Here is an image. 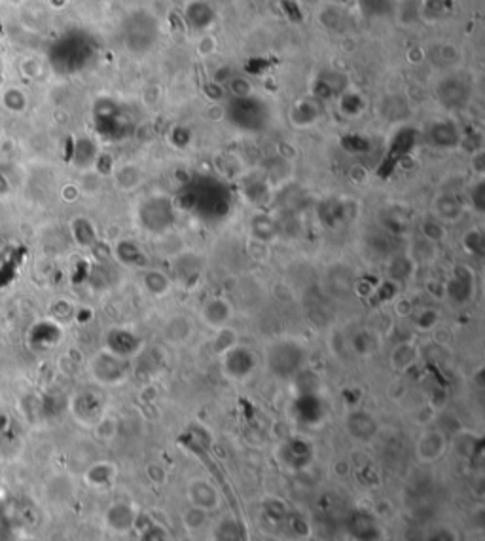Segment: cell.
Listing matches in <instances>:
<instances>
[{
    "mask_svg": "<svg viewBox=\"0 0 485 541\" xmlns=\"http://www.w3.org/2000/svg\"><path fill=\"white\" fill-rule=\"evenodd\" d=\"M228 116L233 126L245 131H258L266 124L267 110L260 99L247 95V97H233L228 109Z\"/></svg>",
    "mask_w": 485,
    "mask_h": 541,
    "instance_id": "1",
    "label": "cell"
},
{
    "mask_svg": "<svg viewBox=\"0 0 485 541\" xmlns=\"http://www.w3.org/2000/svg\"><path fill=\"white\" fill-rule=\"evenodd\" d=\"M267 363L271 372L277 376L286 378L296 374L303 363V350L290 340H283L273 344L267 352Z\"/></svg>",
    "mask_w": 485,
    "mask_h": 541,
    "instance_id": "2",
    "label": "cell"
},
{
    "mask_svg": "<svg viewBox=\"0 0 485 541\" xmlns=\"http://www.w3.org/2000/svg\"><path fill=\"white\" fill-rule=\"evenodd\" d=\"M139 217L146 230L165 232L175 222V209H173L167 198H159L158 196V198L146 200L140 206Z\"/></svg>",
    "mask_w": 485,
    "mask_h": 541,
    "instance_id": "3",
    "label": "cell"
},
{
    "mask_svg": "<svg viewBox=\"0 0 485 541\" xmlns=\"http://www.w3.org/2000/svg\"><path fill=\"white\" fill-rule=\"evenodd\" d=\"M90 372L91 376L95 378L99 384H106V386H112V384L121 382L125 374H128V365H125V359L118 357L114 353L106 352L97 353L95 357L91 359L90 363Z\"/></svg>",
    "mask_w": 485,
    "mask_h": 541,
    "instance_id": "4",
    "label": "cell"
},
{
    "mask_svg": "<svg viewBox=\"0 0 485 541\" xmlns=\"http://www.w3.org/2000/svg\"><path fill=\"white\" fill-rule=\"evenodd\" d=\"M222 369L226 376H230L231 380H245L256 369L254 353L250 352L249 347L237 344L222 353Z\"/></svg>",
    "mask_w": 485,
    "mask_h": 541,
    "instance_id": "5",
    "label": "cell"
},
{
    "mask_svg": "<svg viewBox=\"0 0 485 541\" xmlns=\"http://www.w3.org/2000/svg\"><path fill=\"white\" fill-rule=\"evenodd\" d=\"M474 287H476V281H474L472 270L468 266H457L451 280L446 283V295L453 304L462 306L472 298Z\"/></svg>",
    "mask_w": 485,
    "mask_h": 541,
    "instance_id": "6",
    "label": "cell"
},
{
    "mask_svg": "<svg viewBox=\"0 0 485 541\" xmlns=\"http://www.w3.org/2000/svg\"><path fill=\"white\" fill-rule=\"evenodd\" d=\"M156 35L158 31H156L154 19L146 16H135L129 25V48L135 52H145L146 48H150Z\"/></svg>",
    "mask_w": 485,
    "mask_h": 541,
    "instance_id": "7",
    "label": "cell"
},
{
    "mask_svg": "<svg viewBox=\"0 0 485 541\" xmlns=\"http://www.w3.org/2000/svg\"><path fill=\"white\" fill-rule=\"evenodd\" d=\"M438 99L442 101L443 107L449 109L462 107L468 99V85L459 76L451 74L438 84Z\"/></svg>",
    "mask_w": 485,
    "mask_h": 541,
    "instance_id": "8",
    "label": "cell"
},
{
    "mask_svg": "<svg viewBox=\"0 0 485 541\" xmlns=\"http://www.w3.org/2000/svg\"><path fill=\"white\" fill-rule=\"evenodd\" d=\"M201 319H203L209 327H226L228 321L231 319V306L226 302L224 298H211V300H207L205 304H203Z\"/></svg>",
    "mask_w": 485,
    "mask_h": 541,
    "instance_id": "9",
    "label": "cell"
},
{
    "mask_svg": "<svg viewBox=\"0 0 485 541\" xmlns=\"http://www.w3.org/2000/svg\"><path fill=\"white\" fill-rule=\"evenodd\" d=\"M190 499H192L195 509L199 511L216 509V505H219V494H216L214 487H212L211 482L201 479L194 480L190 484Z\"/></svg>",
    "mask_w": 485,
    "mask_h": 541,
    "instance_id": "10",
    "label": "cell"
},
{
    "mask_svg": "<svg viewBox=\"0 0 485 541\" xmlns=\"http://www.w3.org/2000/svg\"><path fill=\"white\" fill-rule=\"evenodd\" d=\"M446 452V439L440 432H426L417 443V454L423 462H436Z\"/></svg>",
    "mask_w": 485,
    "mask_h": 541,
    "instance_id": "11",
    "label": "cell"
},
{
    "mask_svg": "<svg viewBox=\"0 0 485 541\" xmlns=\"http://www.w3.org/2000/svg\"><path fill=\"white\" fill-rule=\"evenodd\" d=\"M139 350V338L133 336L129 331L116 328L109 335V352L118 357H129Z\"/></svg>",
    "mask_w": 485,
    "mask_h": 541,
    "instance_id": "12",
    "label": "cell"
},
{
    "mask_svg": "<svg viewBox=\"0 0 485 541\" xmlns=\"http://www.w3.org/2000/svg\"><path fill=\"white\" fill-rule=\"evenodd\" d=\"M73 412L74 418H78L82 424H91L101 418V401L91 393H82V396L74 397Z\"/></svg>",
    "mask_w": 485,
    "mask_h": 541,
    "instance_id": "13",
    "label": "cell"
},
{
    "mask_svg": "<svg viewBox=\"0 0 485 541\" xmlns=\"http://www.w3.org/2000/svg\"><path fill=\"white\" fill-rule=\"evenodd\" d=\"M429 139L434 146H440V148H453V146L459 145V129L453 122H436L431 126V131H429Z\"/></svg>",
    "mask_w": 485,
    "mask_h": 541,
    "instance_id": "14",
    "label": "cell"
},
{
    "mask_svg": "<svg viewBox=\"0 0 485 541\" xmlns=\"http://www.w3.org/2000/svg\"><path fill=\"white\" fill-rule=\"evenodd\" d=\"M186 19H188V25L192 29L201 31V29L211 27L212 21H214V12L203 0H192L186 8Z\"/></svg>",
    "mask_w": 485,
    "mask_h": 541,
    "instance_id": "15",
    "label": "cell"
},
{
    "mask_svg": "<svg viewBox=\"0 0 485 541\" xmlns=\"http://www.w3.org/2000/svg\"><path fill=\"white\" fill-rule=\"evenodd\" d=\"M434 211H436V219L442 222H451V220H459V217L465 211L461 200L455 198L453 194H442L436 198L434 203Z\"/></svg>",
    "mask_w": 485,
    "mask_h": 541,
    "instance_id": "16",
    "label": "cell"
},
{
    "mask_svg": "<svg viewBox=\"0 0 485 541\" xmlns=\"http://www.w3.org/2000/svg\"><path fill=\"white\" fill-rule=\"evenodd\" d=\"M135 521V513L131 509V505L128 504H116L112 505L106 513V523L118 532H125L131 528V524Z\"/></svg>",
    "mask_w": 485,
    "mask_h": 541,
    "instance_id": "17",
    "label": "cell"
},
{
    "mask_svg": "<svg viewBox=\"0 0 485 541\" xmlns=\"http://www.w3.org/2000/svg\"><path fill=\"white\" fill-rule=\"evenodd\" d=\"M116 256L120 258L123 264L128 266H146V255L140 251V247L131 239H121L120 244L116 245Z\"/></svg>",
    "mask_w": 485,
    "mask_h": 541,
    "instance_id": "18",
    "label": "cell"
},
{
    "mask_svg": "<svg viewBox=\"0 0 485 541\" xmlns=\"http://www.w3.org/2000/svg\"><path fill=\"white\" fill-rule=\"evenodd\" d=\"M358 8L366 18H387L388 13H393L394 0H358Z\"/></svg>",
    "mask_w": 485,
    "mask_h": 541,
    "instance_id": "19",
    "label": "cell"
},
{
    "mask_svg": "<svg viewBox=\"0 0 485 541\" xmlns=\"http://www.w3.org/2000/svg\"><path fill=\"white\" fill-rule=\"evenodd\" d=\"M438 253V245L429 242V239H424L423 236L417 237V239H413L412 249L407 253V256L412 258L413 262H431L436 258Z\"/></svg>",
    "mask_w": 485,
    "mask_h": 541,
    "instance_id": "20",
    "label": "cell"
},
{
    "mask_svg": "<svg viewBox=\"0 0 485 541\" xmlns=\"http://www.w3.org/2000/svg\"><path fill=\"white\" fill-rule=\"evenodd\" d=\"M413 264L415 262L410 258L407 255H394L388 262V275H391V281L398 283V281H406L410 275H412Z\"/></svg>",
    "mask_w": 485,
    "mask_h": 541,
    "instance_id": "21",
    "label": "cell"
},
{
    "mask_svg": "<svg viewBox=\"0 0 485 541\" xmlns=\"http://www.w3.org/2000/svg\"><path fill=\"white\" fill-rule=\"evenodd\" d=\"M73 234L74 239H76L78 245H82V247H93V245L97 244L95 228H93V225H91L87 219L73 220Z\"/></svg>",
    "mask_w": 485,
    "mask_h": 541,
    "instance_id": "22",
    "label": "cell"
},
{
    "mask_svg": "<svg viewBox=\"0 0 485 541\" xmlns=\"http://www.w3.org/2000/svg\"><path fill=\"white\" fill-rule=\"evenodd\" d=\"M145 287L152 295L161 297L165 292H169L171 281L169 278H167V274H164L161 270H148L145 274Z\"/></svg>",
    "mask_w": 485,
    "mask_h": 541,
    "instance_id": "23",
    "label": "cell"
},
{
    "mask_svg": "<svg viewBox=\"0 0 485 541\" xmlns=\"http://www.w3.org/2000/svg\"><path fill=\"white\" fill-rule=\"evenodd\" d=\"M275 234H277V225L269 217H266V215L254 217V220H252V236H254V239H258L262 244H269L275 237Z\"/></svg>",
    "mask_w": 485,
    "mask_h": 541,
    "instance_id": "24",
    "label": "cell"
},
{
    "mask_svg": "<svg viewBox=\"0 0 485 541\" xmlns=\"http://www.w3.org/2000/svg\"><path fill=\"white\" fill-rule=\"evenodd\" d=\"M114 475L116 471L110 463H97V465H93L87 471L85 480L90 482L91 487H106V484H110L114 480Z\"/></svg>",
    "mask_w": 485,
    "mask_h": 541,
    "instance_id": "25",
    "label": "cell"
},
{
    "mask_svg": "<svg viewBox=\"0 0 485 541\" xmlns=\"http://www.w3.org/2000/svg\"><path fill=\"white\" fill-rule=\"evenodd\" d=\"M364 427V432L368 435H374L376 433V422L370 418V414L366 412H352L349 418H347V429L355 435V437H360V429Z\"/></svg>",
    "mask_w": 485,
    "mask_h": 541,
    "instance_id": "26",
    "label": "cell"
},
{
    "mask_svg": "<svg viewBox=\"0 0 485 541\" xmlns=\"http://www.w3.org/2000/svg\"><path fill=\"white\" fill-rule=\"evenodd\" d=\"M317 116V107L315 103H309V101H300V103L292 109V122L296 124V126H311V124H315Z\"/></svg>",
    "mask_w": 485,
    "mask_h": 541,
    "instance_id": "27",
    "label": "cell"
},
{
    "mask_svg": "<svg viewBox=\"0 0 485 541\" xmlns=\"http://www.w3.org/2000/svg\"><path fill=\"white\" fill-rule=\"evenodd\" d=\"M421 236L424 239H429L432 244H442L446 236H448V232H446V226H443L442 220L438 219H424L421 222Z\"/></svg>",
    "mask_w": 485,
    "mask_h": 541,
    "instance_id": "28",
    "label": "cell"
},
{
    "mask_svg": "<svg viewBox=\"0 0 485 541\" xmlns=\"http://www.w3.org/2000/svg\"><path fill=\"white\" fill-rule=\"evenodd\" d=\"M377 346V338L376 335L368 331V328H362V331H358L355 338H352V350L358 353H364V355H370V353L376 352Z\"/></svg>",
    "mask_w": 485,
    "mask_h": 541,
    "instance_id": "29",
    "label": "cell"
},
{
    "mask_svg": "<svg viewBox=\"0 0 485 541\" xmlns=\"http://www.w3.org/2000/svg\"><path fill=\"white\" fill-rule=\"evenodd\" d=\"M283 450H285V456L286 454H290V458H285V462L288 463V465H292L294 458H297V465H302V463L305 465L307 460H309V444L302 443V441H290V443L285 444V448Z\"/></svg>",
    "mask_w": 485,
    "mask_h": 541,
    "instance_id": "30",
    "label": "cell"
},
{
    "mask_svg": "<svg viewBox=\"0 0 485 541\" xmlns=\"http://www.w3.org/2000/svg\"><path fill=\"white\" fill-rule=\"evenodd\" d=\"M233 346H237L235 331H233V328H228V325H226V327H220L219 333H216V336H214V340H212V347H214V352L222 355V353H226Z\"/></svg>",
    "mask_w": 485,
    "mask_h": 541,
    "instance_id": "31",
    "label": "cell"
},
{
    "mask_svg": "<svg viewBox=\"0 0 485 541\" xmlns=\"http://www.w3.org/2000/svg\"><path fill=\"white\" fill-rule=\"evenodd\" d=\"M116 181L123 190H133L135 186H139L140 173L135 165H123L121 170L116 173Z\"/></svg>",
    "mask_w": 485,
    "mask_h": 541,
    "instance_id": "32",
    "label": "cell"
},
{
    "mask_svg": "<svg viewBox=\"0 0 485 541\" xmlns=\"http://www.w3.org/2000/svg\"><path fill=\"white\" fill-rule=\"evenodd\" d=\"M340 107L341 110H343V114L347 116H357L362 112V109L366 107L362 101V97L358 95V93H352V92H343L341 93V99H340Z\"/></svg>",
    "mask_w": 485,
    "mask_h": 541,
    "instance_id": "33",
    "label": "cell"
},
{
    "mask_svg": "<svg viewBox=\"0 0 485 541\" xmlns=\"http://www.w3.org/2000/svg\"><path fill=\"white\" fill-rule=\"evenodd\" d=\"M413 359H415L413 346H410V344H404V346L394 347L391 361H393V367H396V369H406L407 365H412Z\"/></svg>",
    "mask_w": 485,
    "mask_h": 541,
    "instance_id": "34",
    "label": "cell"
},
{
    "mask_svg": "<svg viewBox=\"0 0 485 541\" xmlns=\"http://www.w3.org/2000/svg\"><path fill=\"white\" fill-rule=\"evenodd\" d=\"M462 245L468 253L472 255H481L484 253V236L479 230H470L467 232V236L462 239Z\"/></svg>",
    "mask_w": 485,
    "mask_h": 541,
    "instance_id": "35",
    "label": "cell"
},
{
    "mask_svg": "<svg viewBox=\"0 0 485 541\" xmlns=\"http://www.w3.org/2000/svg\"><path fill=\"white\" fill-rule=\"evenodd\" d=\"M484 192H485L484 181H479V183L470 190V206H472L478 213H484V206H485Z\"/></svg>",
    "mask_w": 485,
    "mask_h": 541,
    "instance_id": "36",
    "label": "cell"
},
{
    "mask_svg": "<svg viewBox=\"0 0 485 541\" xmlns=\"http://www.w3.org/2000/svg\"><path fill=\"white\" fill-rule=\"evenodd\" d=\"M396 283L394 281H385L379 289H376V297L379 298V304L381 302H388V300H393L396 297Z\"/></svg>",
    "mask_w": 485,
    "mask_h": 541,
    "instance_id": "37",
    "label": "cell"
},
{
    "mask_svg": "<svg viewBox=\"0 0 485 541\" xmlns=\"http://www.w3.org/2000/svg\"><path fill=\"white\" fill-rule=\"evenodd\" d=\"M436 323H438V314L434 310L421 311V316L417 317V325H419V327L431 328V327H434Z\"/></svg>",
    "mask_w": 485,
    "mask_h": 541,
    "instance_id": "38",
    "label": "cell"
}]
</instances>
